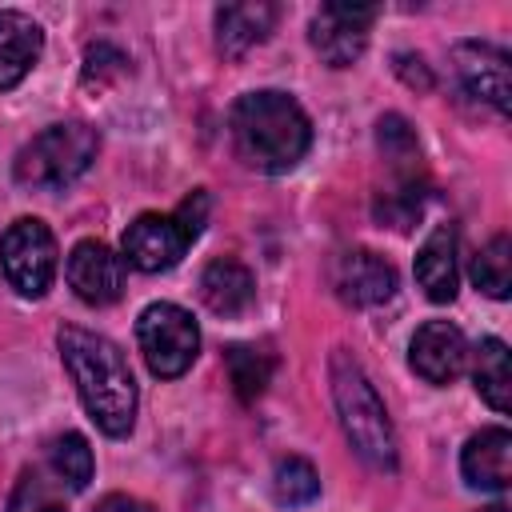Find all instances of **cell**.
Listing matches in <instances>:
<instances>
[{
  "label": "cell",
  "instance_id": "ac0fdd59",
  "mask_svg": "<svg viewBox=\"0 0 512 512\" xmlns=\"http://www.w3.org/2000/svg\"><path fill=\"white\" fill-rule=\"evenodd\" d=\"M376 148L396 172V184H424V164H420V144L416 132L408 128L404 116L388 112L376 120Z\"/></svg>",
  "mask_w": 512,
  "mask_h": 512
},
{
  "label": "cell",
  "instance_id": "3957f363",
  "mask_svg": "<svg viewBox=\"0 0 512 512\" xmlns=\"http://www.w3.org/2000/svg\"><path fill=\"white\" fill-rule=\"evenodd\" d=\"M328 376H332L336 416H340V428H344L352 452L376 472H396V432H392L388 408H384L380 392L372 388V380L364 376V368L348 352H332Z\"/></svg>",
  "mask_w": 512,
  "mask_h": 512
},
{
  "label": "cell",
  "instance_id": "ffe728a7",
  "mask_svg": "<svg viewBox=\"0 0 512 512\" xmlns=\"http://www.w3.org/2000/svg\"><path fill=\"white\" fill-rule=\"evenodd\" d=\"M472 284L492 296V300H508L512 292V240L504 232H496L472 260Z\"/></svg>",
  "mask_w": 512,
  "mask_h": 512
},
{
  "label": "cell",
  "instance_id": "cb8c5ba5",
  "mask_svg": "<svg viewBox=\"0 0 512 512\" xmlns=\"http://www.w3.org/2000/svg\"><path fill=\"white\" fill-rule=\"evenodd\" d=\"M8 512H64V504L56 500V492L40 480V472H24L12 488Z\"/></svg>",
  "mask_w": 512,
  "mask_h": 512
},
{
  "label": "cell",
  "instance_id": "e0dca14e",
  "mask_svg": "<svg viewBox=\"0 0 512 512\" xmlns=\"http://www.w3.org/2000/svg\"><path fill=\"white\" fill-rule=\"evenodd\" d=\"M200 300L216 312V316H240L252 308L256 300V280L252 272L232 260V256H216L204 272H200Z\"/></svg>",
  "mask_w": 512,
  "mask_h": 512
},
{
  "label": "cell",
  "instance_id": "7402d4cb",
  "mask_svg": "<svg viewBox=\"0 0 512 512\" xmlns=\"http://www.w3.org/2000/svg\"><path fill=\"white\" fill-rule=\"evenodd\" d=\"M272 492L284 508H304L320 496V476L304 456H284L272 476Z\"/></svg>",
  "mask_w": 512,
  "mask_h": 512
},
{
  "label": "cell",
  "instance_id": "5bb4252c",
  "mask_svg": "<svg viewBox=\"0 0 512 512\" xmlns=\"http://www.w3.org/2000/svg\"><path fill=\"white\" fill-rule=\"evenodd\" d=\"M276 24V4L268 0H248V4H220L216 8V48L228 60H240L256 44L268 40Z\"/></svg>",
  "mask_w": 512,
  "mask_h": 512
},
{
  "label": "cell",
  "instance_id": "7a4b0ae2",
  "mask_svg": "<svg viewBox=\"0 0 512 512\" xmlns=\"http://www.w3.org/2000/svg\"><path fill=\"white\" fill-rule=\"evenodd\" d=\"M236 156L268 176H280L304 160L312 148V124L308 112L288 92H248L232 104L228 116Z\"/></svg>",
  "mask_w": 512,
  "mask_h": 512
},
{
  "label": "cell",
  "instance_id": "2e32d148",
  "mask_svg": "<svg viewBox=\"0 0 512 512\" xmlns=\"http://www.w3.org/2000/svg\"><path fill=\"white\" fill-rule=\"evenodd\" d=\"M40 48H44V32L32 16L24 12H0V92L16 88L32 64L40 60Z\"/></svg>",
  "mask_w": 512,
  "mask_h": 512
},
{
  "label": "cell",
  "instance_id": "4fadbf2b",
  "mask_svg": "<svg viewBox=\"0 0 512 512\" xmlns=\"http://www.w3.org/2000/svg\"><path fill=\"white\" fill-rule=\"evenodd\" d=\"M508 460H512V432L508 428H480L460 452L464 484L480 488V492H504L512 480Z\"/></svg>",
  "mask_w": 512,
  "mask_h": 512
},
{
  "label": "cell",
  "instance_id": "484cf974",
  "mask_svg": "<svg viewBox=\"0 0 512 512\" xmlns=\"http://www.w3.org/2000/svg\"><path fill=\"white\" fill-rule=\"evenodd\" d=\"M176 220H180V228L188 232V240H196L200 232H204V220H208V192L204 188H196L176 212H172Z\"/></svg>",
  "mask_w": 512,
  "mask_h": 512
},
{
  "label": "cell",
  "instance_id": "5b68a950",
  "mask_svg": "<svg viewBox=\"0 0 512 512\" xmlns=\"http://www.w3.org/2000/svg\"><path fill=\"white\" fill-rule=\"evenodd\" d=\"M136 344L144 352V364L152 376L160 380H176L192 368L196 352H200V328L192 320V312H184L180 304H148L136 320Z\"/></svg>",
  "mask_w": 512,
  "mask_h": 512
},
{
  "label": "cell",
  "instance_id": "8992f818",
  "mask_svg": "<svg viewBox=\"0 0 512 512\" xmlns=\"http://www.w3.org/2000/svg\"><path fill=\"white\" fill-rule=\"evenodd\" d=\"M0 268L12 292L40 300L56 280V236L48 232V224L36 216H20L16 224H8V232L0 236Z\"/></svg>",
  "mask_w": 512,
  "mask_h": 512
},
{
  "label": "cell",
  "instance_id": "52a82bcc",
  "mask_svg": "<svg viewBox=\"0 0 512 512\" xmlns=\"http://www.w3.org/2000/svg\"><path fill=\"white\" fill-rule=\"evenodd\" d=\"M376 16H380L376 4H352V0L320 4V12L312 16L308 40L328 68H348L368 48V32H372Z\"/></svg>",
  "mask_w": 512,
  "mask_h": 512
},
{
  "label": "cell",
  "instance_id": "d4e9b609",
  "mask_svg": "<svg viewBox=\"0 0 512 512\" xmlns=\"http://www.w3.org/2000/svg\"><path fill=\"white\" fill-rule=\"evenodd\" d=\"M124 52L120 48H112V44H96V48H88V56H84V84H104V76L112 72V76H120L124 72Z\"/></svg>",
  "mask_w": 512,
  "mask_h": 512
},
{
  "label": "cell",
  "instance_id": "d6986e66",
  "mask_svg": "<svg viewBox=\"0 0 512 512\" xmlns=\"http://www.w3.org/2000/svg\"><path fill=\"white\" fill-rule=\"evenodd\" d=\"M472 380L476 392L484 396V404L492 412H508L512 404V364H508V344L488 336L476 344V360H472Z\"/></svg>",
  "mask_w": 512,
  "mask_h": 512
},
{
  "label": "cell",
  "instance_id": "8fae6325",
  "mask_svg": "<svg viewBox=\"0 0 512 512\" xmlns=\"http://www.w3.org/2000/svg\"><path fill=\"white\" fill-rule=\"evenodd\" d=\"M336 296L352 308H376L396 292V268L372 248H348L332 268Z\"/></svg>",
  "mask_w": 512,
  "mask_h": 512
},
{
  "label": "cell",
  "instance_id": "6da1fadb",
  "mask_svg": "<svg viewBox=\"0 0 512 512\" xmlns=\"http://www.w3.org/2000/svg\"><path fill=\"white\" fill-rule=\"evenodd\" d=\"M56 344H60V360L80 392V404L96 420V428L112 440L128 436L136 424V380H132L124 352L108 336L76 328V324L60 328Z\"/></svg>",
  "mask_w": 512,
  "mask_h": 512
},
{
  "label": "cell",
  "instance_id": "ba28073f",
  "mask_svg": "<svg viewBox=\"0 0 512 512\" xmlns=\"http://www.w3.org/2000/svg\"><path fill=\"white\" fill-rule=\"evenodd\" d=\"M452 72L460 88L472 100H484L500 116H508V96H512V72H508V52L488 44V40H460L452 48Z\"/></svg>",
  "mask_w": 512,
  "mask_h": 512
},
{
  "label": "cell",
  "instance_id": "9a60e30c",
  "mask_svg": "<svg viewBox=\"0 0 512 512\" xmlns=\"http://www.w3.org/2000/svg\"><path fill=\"white\" fill-rule=\"evenodd\" d=\"M416 284L424 288V296L432 304H452L456 300V228L452 224H436L428 232V240L416 252Z\"/></svg>",
  "mask_w": 512,
  "mask_h": 512
},
{
  "label": "cell",
  "instance_id": "603a6c76",
  "mask_svg": "<svg viewBox=\"0 0 512 512\" xmlns=\"http://www.w3.org/2000/svg\"><path fill=\"white\" fill-rule=\"evenodd\" d=\"M228 372H232V384L240 392V400H256L268 384V372L272 364L256 352V348H244V344H232L228 348Z\"/></svg>",
  "mask_w": 512,
  "mask_h": 512
},
{
  "label": "cell",
  "instance_id": "30bf717a",
  "mask_svg": "<svg viewBox=\"0 0 512 512\" xmlns=\"http://www.w3.org/2000/svg\"><path fill=\"white\" fill-rule=\"evenodd\" d=\"M68 284L72 292L92 304V308H104V304H116L120 292H124V256H116L108 244L100 240H80L72 252H68Z\"/></svg>",
  "mask_w": 512,
  "mask_h": 512
},
{
  "label": "cell",
  "instance_id": "277c9868",
  "mask_svg": "<svg viewBox=\"0 0 512 512\" xmlns=\"http://www.w3.org/2000/svg\"><path fill=\"white\" fill-rule=\"evenodd\" d=\"M96 152H100V136L88 124H80V120L52 124V128H44L40 136H32L16 152L12 172H16V180L24 188L60 192V188H68L72 180H80L92 168Z\"/></svg>",
  "mask_w": 512,
  "mask_h": 512
},
{
  "label": "cell",
  "instance_id": "4316f807",
  "mask_svg": "<svg viewBox=\"0 0 512 512\" xmlns=\"http://www.w3.org/2000/svg\"><path fill=\"white\" fill-rule=\"evenodd\" d=\"M92 512H156V508H148L144 500H136V496H124V492H112V496H104Z\"/></svg>",
  "mask_w": 512,
  "mask_h": 512
},
{
  "label": "cell",
  "instance_id": "9c48e42d",
  "mask_svg": "<svg viewBox=\"0 0 512 512\" xmlns=\"http://www.w3.org/2000/svg\"><path fill=\"white\" fill-rule=\"evenodd\" d=\"M188 244L192 240H188V232L180 228V220L172 212H144L124 228L120 252L140 272H168V268L180 264Z\"/></svg>",
  "mask_w": 512,
  "mask_h": 512
},
{
  "label": "cell",
  "instance_id": "7c38bea8",
  "mask_svg": "<svg viewBox=\"0 0 512 512\" xmlns=\"http://www.w3.org/2000/svg\"><path fill=\"white\" fill-rule=\"evenodd\" d=\"M464 360H468L464 332L456 324H448V320L420 324L412 344H408V364L428 384H452L464 372Z\"/></svg>",
  "mask_w": 512,
  "mask_h": 512
},
{
  "label": "cell",
  "instance_id": "44dd1931",
  "mask_svg": "<svg viewBox=\"0 0 512 512\" xmlns=\"http://www.w3.org/2000/svg\"><path fill=\"white\" fill-rule=\"evenodd\" d=\"M48 468H52V476H56L60 484H68L72 492H84L88 480H92V468H96L88 440H84L80 432L56 436V440L48 444Z\"/></svg>",
  "mask_w": 512,
  "mask_h": 512
}]
</instances>
